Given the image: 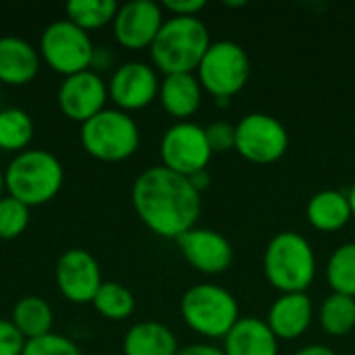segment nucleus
I'll use <instances>...</instances> for the list:
<instances>
[{
	"instance_id": "f257e3e1",
	"label": "nucleus",
	"mask_w": 355,
	"mask_h": 355,
	"mask_svg": "<svg viewBox=\"0 0 355 355\" xmlns=\"http://www.w3.org/2000/svg\"><path fill=\"white\" fill-rule=\"evenodd\" d=\"M131 200L141 223L164 239H179L198 225L202 193L187 177L166 166L146 168L133 183Z\"/></svg>"
},
{
	"instance_id": "f03ea898",
	"label": "nucleus",
	"mask_w": 355,
	"mask_h": 355,
	"mask_svg": "<svg viewBox=\"0 0 355 355\" xmlns=\"http://www.w3.org/2000/svg\"><path fill=\"white\" fill-rule=\"evenodd\" d=\"M264 277L281 293H306L316 279V254L297 231L277 233L264 250Z\"/></svg>"
},
{
	"instance_id": "7ed1b4c3",
	"label": "nucleus",
	"mask_w": 355,
	"mask_h": 355,
	"mask_svg": "<svg viewBox=\"0 0 355 355\" xmlns=\"http://www.w3.org/2000/svg\"><path fill=\"white\" fill-rule=\"evenodd\" d=\"M210 31L200 17H171L162 23L150 46L154 64L164 75L198 71L210 48Z\"/></svg>"
},
{
	"instance_id": "20e7f679",
	"label": "nucleus",
	"mask_w": 355,
	"mask_h": 355,
	"mask_svg": "<svg viewBox=\"0 0 355 355\" xmlns=\"http://www.w3.org/2000/svg\"><path fill=\"white\" fill-rule=\"evenodd\" d=\"M64 179L60 160L48 150H23L4 171L8 193L25 206H40L52 200Z\"/></svg>"
},
{
	"instance_id": "39448f33",
	"label": "nucleus",
	"mask_w": 355,
	"mask_h": 355,
	"mask_svg": "<svg viewBox=\"0 0 355 355\" xmlns=\"http://www.w3.org/2000/svg\"><path fill=\"white\" fill-rule=\"evenodd\" d=\"M181 316L193 333L206 339H225L241 318L235 295L214 283L189 287L181 297Z\"/></svg>"
},
{
	"instance_id": "423d86ee",
	"label": "nucleus",
	"mask_w": 355,
	"mask_h": 355,
	"mask_svg": "<svg viewBox=\"0 0 355 355\" xmlns=\"http://www.w3.org/2000/svg\"><path fill=\"white\" fill-rule=\"evenodd\" d=\"M81 144L94 158L119 162L139 148V127L125 110L104 108L81 123Z\"/></svg>"
},
{
	"instance_id": "0eeeda50",
	"label": "nucleus",
	"mask_w": 355,
	"mask_h": 355,
	"mask_svg": "<svg viewBox=\"0 0 355 355\" xmlns=\"http://www.w3.org/2000/svg\"><path fill=\"white\" fill-rule=\"evenodd\" d=\"M250 71L252 67L245 48L233 40H218L206 50L196 77L202 89L216 100H231L245 87Z\"/></svg>"
},
{
	"instance_id": "6e6552de",
	"label": "nucleus",
	"mask_w": 355,
	"mask_h": 355,
	"mask_svg": "<svg viewBox=\"0 0 355 355\" xmlns=\"http://www.w3.org/2000/svg\"><path fill=\"white\" fill-rule=\"evenodd\" d=\"M94 50L89 33L69 19L50 23L40 37V52L44 60L64 77L87 71L94 60Z\"/></svg>"
},
{
	"instance_id": "1a4fd4ad",
	"label": "nucleus",
	"mask_w": 355,
	"mask_h": 355,
	"mask_svg": "<svg viewBox=\"0 0 355 355\" xmlns=\"http://www.w3.org/2000/svg\"><path fill=\"white\" fill-rule=\"evenodd\" d=\"M235 150L254 164L279 162L289 150L287 127L272 114L250 112L237 125Z\"/></svg>"
},
{
	"instance_id": "9d476101",
	"label": "nucleus",
	"mask_w": 355,
	"mask_h": 355,
	"mask_svg": "<svg viewBox=\"0 0 355 355\" xmlns=\"http://www.w3.org/2000/svg\"><path fill=\"white\" fill-rule=\"evenodd\" d=\"M214 152L208 144L206 129L193 121H177L171 125L160 141L162 166L183 177L208 168Z\"/></svg>"
},
{
	"instance_id": "9b49d317",
	"label": "nucleus",
	"mask_w": 355,
	"mask_h": 355,
	"mask_svg": "<svg viewBox=\"0 0 355 355\" xmlns=\"http://www.w3.org/2000/svg\"><path fill=\"white\" fill-rule=\"evenodd\" d=\"M177 245L189 266L204 275H220L229 270L235 258L231 241L223 233L206 227L189 229L177 239Z\"/></svg>"
},
{
	"instance_id": "f8f14e48",
	"label": "nucleus",
	"mask_w": 355,
	"mask_h": 355,
	"mask_svg": "<svg viewBox=\"0 0 355 355\" xmlns=\"http://www.w3.org/2000/svg\"><path fill=\"white\" fill-rule=\"evenodd\" d=\"M102 272L96 258L79 248L67 250L56 262V285L60 293L73 304L94 302L100 285Z\"/></svg>"
},
{
	"instance_id": "ddd939ff",
	"label": "nucleus",
	"mask_w": 355,
	"mask_h": 355,
	"mask_svg": "<svg viewBox=\"0 0 355 355\" xmlns=\"http://www.w3.org/2000/svg\"><path fill=\"white\" fill-rule=\"evenodd\" d=\"M164 23L162 6L154 0H131L114 17L116 42L129 50L150 48Z\"/></svg>"
},
{
	"instance_id": "4468645a",
	"label": "nucleus",
	"mask_w": 355,
	"mask_h": 355,
	"mask_svg": "<svg viewBox=\"0 0 355 355\" xmlns=\"http://www.w3.org/2000/svg\"><path fill=\"white\" fill-rule=\"evenodd\" d=\"M160 79L154 67L131 60L121 64L108 83V96L121 110H139L152 104L158 96Z\"/></svg>"
},
{
	"instance_id": "2eb2a0df",
	"label": "nucleus",
	"mask_w": 355,
	"mask_h": 355,
	"mask_svg": "<svg viewBox=\"0 0 355 355\" xmlns=\"http://www.w3.org/2000/svg\"><path fill=\"white\" fill-rule=\"evenodd\" d=\"M108 87L96 71H81L64 77L58 87V106L71 121L85 123L104 110Z\"/></svg>"
},
{
	"instance_id": "dca6fc26",
	"label": "nucleus",
	"mask_w": 355,
	"mask_h": 355,
	"mask_svg": "<svg viewBox=\"0 0 355 355\" xmlns=\"http://www.w3.org/2000/svg\"><path fill=\"white\" fill-rule=\"evenodd\" d=\"M314 304L308 293H281L266 316V324L281 341L300 339L312 324Z\"/></svg>"
},
{
	"instance_id": "f3484780",
	"label": "nucleus",
	"mask_w": 355,
	"mask_h": 355,
	"mask_svg": "<svg viewBox=\"0 0 355 355\" xmlns=\"http://www.w3.org/2000/svg\"><path fill=\"white\" fill-rule=\"evenodd\" d=\"M225 355H279V339L266 320L245 316L223 339Z\"/></svg>"
},
{
	"instance_id": "a211bd4d",
	"label": "nucleus",
	"mask_w": 355,
	"mask_h": 355,
	"mask_svg": "<svg viewBox=\"0 0 355 355\" xmlns=\"http://www.w3.org/2000/svg\"><path fill=\"white\" fill-rule=\"evenodd\" d=\"M202 85L193 73H175V75H164L160 81L158 98L162 108L179 119V121H189L202 104Z\"/></svg>"
},
{
	"instance_id": "6ab92c4d",
	"label": "nucleus",
	"mask_w": 355,
	"mask_h": 355,
	"mask_svg": "<svg viewBox=\"0 0 355 355\" xmlns=\"http://www.w3.org/2000/svg\"><path fill=\"white\" fill-rule=\"evenodd\" d=\"M40 69L37 50L23 37H0V81L8 85L29 83Z\"/></svg>"
},
{
	"instance_id": "aec40b11",
	"label": "nucleus",
	"mask_w": 355,
	"mask_h": 355,
	"mask_svg": "<svg viewBox=\"0 0 355 355\" xmlns=\"http://www.w3.org/2000/svg\"><path fill=\"white\" fill-rule=\"evenodd\" d=\"M308 223L322 233H335L341 231L354 216L347 191L339 189H322L316 191L306 206Z\"/></svg>"
},
{
	"instance_id": "412c9836",
	"label": "nucleus",
	"mask_w": 355,
	"mask_h": 355,
	"mask_svg": "<svg viewBox=\"0 0 355 355\" xmlns=\"http://www.w3.org/2000/svg\"><path fill=\"white\" fill-rule=\"evenodd\" d=\"M179 349L175 333L154 320L133 324L123 339L125 355H177Z\"/></svg>"
},
{
	"instance_id": "4be33fe9",
	"label": "nucleus",
	"mask_w": 355,
	"mask_h": 355,
	"mask_svg": "<svg viewBox=\"0 0 355 355\" xmlns=\"http://www.w3.org/2000/svg\"><path fill=\"white\" fill-rule=\"evenodd\" d=\"M52 310L48 302H44L37 295L21 297L12 308L10 322L17 327V331L25 337V341L40 339L50 333L52 329Z\"/></svg>"
},
{
	"instance_id": "5701e85b",
	"label": "nucleus",
	"mask_w": 355,
	"mask_h": 355,
	"mask_svg": "<svg viewBox=\"0 0 355 355\" xmlns=\"http://www.w3.org/2000/svg\"><path fill=\"white\" fill-rule=\"evenodd\" d=\"M320 327L331 337H347L355 329V297L331 293L318 310Z\"/></svg>"
},
{
	"instance_id": "b1692460",
	"label": "nucleus",
	"mask_w": 355,
	"mask_h": 355,
	"mask_svg": "<svg viewBox=\"0 0 355 355\" xmlns=\"http://www.w3.org/2000/svg\"><path fill=\"white\" fill-rule=\"evenodd\" d=\"M327 281L333 293L355 297V241L341 243L327 262Z\"/></svg>"
},
{
	"instance_id": "393cba45",
	"label": "nucleus",
	"mask_w": 355,
	"mask_h": 355,
	"mask_svg": "<svg viewBox=\"0 0 355 355\" xmlns=\"http://www.w3.org/2000/svg\"><path fill=\"white\" fill-rule=\"evenodd\" d=\"M92 304L108 320H125L135 310V297H133V293L125 285L114 283V281L102 283Z\"/></svg>"
},
{
	"instance_id": "a878e982",
	"label": "nucleus",
	"mask_w": 355,
	"mask_h": 355,
	"mask_svg": "<svg viewBox=\"0 0 355 355\" xmlns=\"http://www.w3.org/2000/svg\"><path fill=\"white\" fill-rule=\"evenodd\" d=\"M33 137L31 116L21 108L0 110V150L15 152L27 148Z\"/></svg>"
},
{
	"instance_id": "bb28decb",
	"label": "nucleus",
	"mask_w": 355,
	"mask_h": 355,
	"mask_svg": "<svg viewBox=\"0 0 355 355\" xmlns=\"http://www.w3.org/2000/svg\"><path fill=\"white\" fill-rule=\"evenodd\" d=\"M119 4L114 0H71L67 4L69 21L79 25L81 29H98L110 21H114Z\"/></svg>"
},
{
	"instance_id": "cd10ccee",
	"label": "nucleus",
	"mask_w": 355,
	"mask_h": 355,
	"mask_svg": "<svg viewBox=\"0 0 355 355\" xmlns=\"http://www.w3.org/2000/svg\"><path fill=\"white\" fill-rule=\"evenodd\" d=\"M29 225V206L12 196L0 198V239L19 237Z\"/></svg>"
},
{
	"instance_id": "c85d7f7f",
	"label": "nucleus",
	"mask_w": 355,
	"mask_h": 355,
	"mask_svg": "<svg viewBox=\"0 0 355 355\" xmlns=\"http://www.w3.org/2000/svg\"><path fill=\"white\" fill-rule=\"evenodd\" d=\"M21 355H81V349L67 337L48 333L25 343Z\"/></svg>"
},
{
	"instance_id": "c756f323",
	"label": "nucleus",
	"mask_w": 355,
	"mask_h": 355,
	"mask_svg": "<svg viewBox=\"0 0 355 355\" xmlns=\"http://www.w3.org/2000/svg\"><path fill=\"white\" fill-rule=\"evenodd\" d=\"M206 137L212 152H231L237 144V129L229 121H214L206 127Z\"/></svg>"
},
{
	"instance_id": "7c9ffc66",
	"label": "nucleus",
	"mask_w": 355,
	"mask_h": 355,
	"mask_svg": "<svg viewBox=\"0 0 355 355\" xmlns=\"http://www.w3.org/2000/svg\"><path fill=\"white\" fill-rule=\"evenodd\" d=\"M25 343L27 341L17 327L10 320L0 318V355H21Z\"/></svg>"
},
{
	"instance_id": "2f4dec72",
	"label": "nucleus",
	"mask_w": 355,
	"mask_h": 355,
	"mask_svg": "<svg viewBox=\"0 0 355 355\" xmlns=\"http://www.w3.org/2000/svg\"><path fill=\"white\" fill-rule=\"evenodd\" d=\"M162 6L175 17H198V12L206 8V0H164Z\"/></svg>"
},
{
	"instance_id": "473e14b6",
	"label": "nucleus",
	"mask_w": 355,
	"mask_h": 355,
	"mask_svg": "<svg viewBox=\"0 0 355 355\" xmlns=\"http://www.w3.org/2000/svg\"><path fill=\"white\" fill-rule=\"evenodd\" d=\"M177 355H225L220 347L210 345V343H191L179 349Z\"/></svg>"
},
{
	"instance_id": "72a5a7b5",
	"label": "nucleus",
	"mask_w": 355,
	"mask_h": 355,
	"mask_svg": "<svg viewBox=\"0 0 355 355\" xmlns=\"http://www.w3.org/2000/svg\"><path fill=\"white\" fill-rule=\"evenodd\" d=\"M187 179H189V183L193 185V189H196V191H200V193H202L204 189H208V187H210V173H208V168L198 171V173L189 175Z\"/></svg>"
},
{
	"instance_id": "f704fd0d",
	"label": "nucleus",
	"mask_w": 355,
	"mask_h": 355,
	"mask_svg": "<svg viewBox=\"0 0 355 355\" xmlns=\"http://www.w3.org/2000/svg\"><path fill=\"white\" fill-rule=\"evenodd\" d=\"M295 355H337L329 345H322V343H312V345H306L302 347L300 352H295Z\"/></svg>"
},
{
	"instance_id": "c9c22d12",
	"label": "nucleus",
	"mask_w": 355,
	"mask_h": 355,
	"mask_svg": "<svg viewBox=\"0 0 355 355\" xmlns=\"http://www.w3.org/2000/svg\"><path fill=\"white\" fill-rule=\"evenodd\" d=\"M108 60H110V54L106 48H96L94 50V60L92 64H96V69H106L108 67Z\"/></svg>"
},
{
	"instance_id": "e433bc0d",
	"label": "nucleus",
	"mask_w": 355,
	"mask_h": 355,
	"mask_svg": "<svg viewBox=\"0 0 355 355\" xmlns=\"http://www.w3.org/2000/svg\"><path fill=\"white\" fill-rule=\"evenodd\" d=\"M347 198H349V206H352V212H354L355 216V181L352 183L349 191H347Z\"/></svg>"
},
{
	"instance_id": "4c0bfd02",
	"label": "nucleus",
	"mask_w": 355,
	"mask_h": 355,
	"mask_svg": "<svg viewBox=\"0 0 355 355\" xmlns=\"http://www.w3.org/2000/svg\"><path fill=\"white\" fill-rule=\"evenodd\" d=\"M6 189V185H4V173L0 171V198H2V191Z\"/></svg>"
},
{
	"instance_id": "58836bf2",
	"label": "nucleus",
	"mask_w": 355,
	"mask_h": 355,
	"mask_svg": "<svg viewBox=\"0 0 355 355\" xmlns=\"http://www.w3.org/2000/svg\"><path fill=\"white\" fill-rule=\"evenodd\" d=\"M245 2H227V6H243Z\"/></svg>"
},
{
	"instance_id": "ea45409f",
	"label": "nucleus",
	"mask_w": 355,
	"mask_h": 355,
	"mask_svg": "<svg viewBox=\"0 0 355 355\" xmlns=\"http://www.w3.org/2000/svg\"><path fill=\"white\" fill-rule=\"evenodd\" d=\"M354 355H355V352H354Z\"/></svg>"
}]
</instances>
